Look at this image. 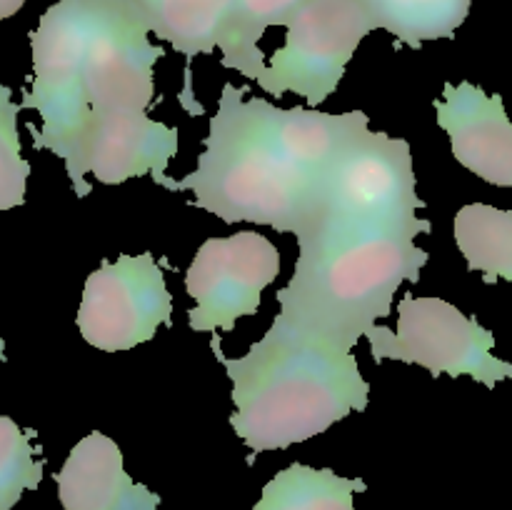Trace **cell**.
<instances>
[{"instance_id": "obj_1", "label": "cell", "mask_w": 512, "mask_h": 510, "mask_svg": "<svg viewBox=\"0 0 512 510\" xmlns=\"http://www.w3.org/2000/svg\"><path fill=\"white\" fill-rule=\"evenodd\" d=\"M245 93L248 88L223 85L198 168L178 190H190V205L223 223L248 220L295 235L343 138V115L283 110L265 98L245 100Z\"/></svg>"}, {"instance_id": "obj_2", "label": "cell", "mask_w": 512, "mask_h": 510, "mask_svg": "<svg viewBox=\"0 0 512 510\" xmlns=\"http://www.w3.org/2000/svg\"><path fill=\"white\" fill-rule=\"evenodd\" d=\"M430 220H378L313 200L298 228V263L278 290L280 313L270 328L353 350L378 318H388L400 283H418L428 250L415 235Z\"/></svg>"}, {"instance_id": "obj_3", "label": "cell", "mask_w": 512, "mask_h": 510, "mask_svg": "<svg viewBox=\"0 0 512 510\" xmlns=\"http://www.w3.org/2000/svg\"><path fill=\"white\" fill-rule=\"evenodd\" d=\"M213 353L233 380L230 425L253 453L303 443L368 408L353 350L270 328L243 358H225L218 338Z\"/></svg>"}, {"instance_id": "obj_4", "label": "cell", "mask_w": 512, "mask_h": 510, "mask_svg": "<svg viewBox=\"0 0 512 510\" xmlns=\"http://www.w3.org/2000/svg\"><path fill=\"white\" fill-rule=\"evenodd\" d=\"M33 45V88L20 108H35L43 128L33 130V145L63 158L78 198L90 195L88 143L93 133V108L83 90V10L80 0H58L40 18L30 35Z\"/></svg>"}, {"instance_id": "obj_5", "label": "cell", "mask_w": 512, "mask_h": 510, "mask_svg": "<svg viewBox=\"0 0 512 510\" xmlns=\"http://www.w3.org/2000/svg\"><path fill=\"white\" fill-rule=\"evenodd\" d=\"M365 338L375 363L385 358L418 363L433 378L470 375L488 388L512 378V363L493 355L495 335L448 300L405 295L398 303V333L375 325Z\"/></svg>"}, {"instance_id": "obj_6", "label": "cell", "mask_w": 512, "mask_h": 510, "mask_svg": "<svg viewBox=\"0 0 512 510\" xmlns=\"http://www.w3.org/2000/svg\"><path fill=\"white\" fill-rule=\"evenodd\" d=\"M285 28V45L265 63L258 85L278 98L303 95L313 108L338 90L350 58L375 25L360 0H308Z\"/></svg>"}, {"instance_id": "obj_7", "label": "cell", "mask_w": 512, "mask_h": 510, "mask_svg": "<svg viewBox=\"0 0 512 510\" xmlns=\"http://www.w3.org/2000/svg\"><path fill=\"white\" fill-rule=\"evenodd\" d=\"M315 200L365 218H418L425 200L418 198L408 140L373 133L363 120L325 165Z\"/></svg>"}, {"instance_id": "obj_8", "label": "cell", "mask_w": 512, "mask_h": 510, "mask_svg": "<svg viewBox=\"0 0 512 510\" xmlns=\"http://www.w3.org/2000/svg\"><path fill=\"white\" fill-rule=\"evenodd\" d=\"M173 298L153 253L103 260L88 275L78 308L80 335L105 353L148 343L160 325L173 323Z\"/></svg>"}, {"instance_id": "obj_9", "label": "cell", "mask_w": 512, "mask_h": 510, "mask_svg": "<svg viewBox=\"0 0 512 510\" xmlns=\"http://www.w3.org/2000/svg\"><path fill=\"white\" fill-rule=\"evenodd\" d=\"M280 253L265 235L210 238L195 253L185 290L195 300L188 323L195 333L233 330L238 318L258 313L260 293L278 278Z\"/></svg>"}, {"instance_id": "obj_10", "label": "cell", "mask_w": 512, "mask_h": 510, "mask_svg": "<svg viewBox=\"0 0 512 510\" xmlns=\"http://www.w3.org/2000/svg\"><path fill=\"white\" fill-rule=\"evenodd\" d=\"M433 105L458 163L498 188H512V120L503 95H488L480 85L463 80L460 85L445 83L443 100Z\"/></svg>"}, {"instance_id": "obj_11", "label": "cell", "mask_w": 512, "mask_h": 510, "mask_svg": "<svg viewBox=\"0 0 512 510\" xmlns=\"http://www.w3.org/2000/svg\"><path fill=\"white\" fill-rule=\"evenodd\" d=\"M178 153V128L143 115L100 120L88 143V173L98 183L118 185L150 175L163 188L178 193V180L168 178L170 158Z\"/></svg>"}, {"instance_id": "obj_12", "label": "cell", "mask_w": 512, "mask_h": 510, "mask_svg": "<svg viewBox=\"0 0 512 510\" xmlns=\"http://www.w3.org/2000/svg\"><path fill=\"white\" fill-rule=\"evenodd\" d=\"M65 510H158L160 495L135 483L123 468V453L108 435H85L55 475Z\"/></svg>"}, {"instance_id": "obj_13", "label": "cell", "mask_w": 512, "mask_h": 510, "mask_svg": "<svg viewBox=\"0 0 512 510\" xmlns=\"http://www.w3.org/2000/svg\"><path fill=\"white\" fill-rule=\"evenodd\" d=\"M128 8L143 20L145 28L158 40H168L185 55V88L180 105L190 115L203 113V105L193 100L190 63L195 55H210L220 48L230 25L235 0H125Z\"/></svg>"}, {"instance_id": "obj_14", "label": "cell", "mask_w": 512, "mask_h": 510, "mask_svg": "<svg viewBox=\"0 0 512 510\" xmlns=\"http://www.w3.org/2000/svg\"><path fill=\"white\" fill-rule=\"evenodd\" d=\"M365 490L363 478H343L330 468L293 463L265 485L253 510H355L353 495Z\"/></svg>"}, {"instance_id": "obj_15", "label": "cell", "mask_w": 512, "mask_h": 510, "mask_svg": "<svg viewBox=\"0 0 512 510\" xmlns=\"http://www.w3.org/2000/svg\"><path fill=\"white\" fill-rule=\"evenodd\" d=\"M473 0H360L375 30H388L408 48L428 40L453 38L465 23Z\"/></svg>"}, {"instance_id": "obj_16", "label": "cell", "mask_w": 512, "mask_h": 510, "mask_svg": "<svg viewBox=\"0 0 512 510\" xmlns=\"http://www.w3.org/2000/svg\"><path fill=\"white\" fill-rule=\"evenodd\" d=\"M455 243L470 270L485 283L505 278L512 283V213L485 203H470L455 215Z\"/></svg>"}, {"instance_id": "obj_17", "label": "cell", "mask_w": 512, "mask_h": 510, "mask_svg": "<svg viewBox=\"0 0 512 510\" xmlns=\"http://www.w3.org/2000/svg\"><path fill=\"white\" fill-rule=\"evenodd\" d=\"M308 0H235L230 25L220 43V63L238 70L245 78L260 80L265 73V53L260 50V38L273 25H288Z\"/></svg>"}, {"instance_id": "obj_18", "label": "cell", "mask_w": 512, "mask_h": 510, "mask_svg": "<svg viewBox=\"0 0 512 510\" xmlns=\"http://www.w3.org/2000/svg\"><path fill=\"white\" fill-rule=\"evenodd\" d=\"M33 430L0 415V510H10L25 490H35L43 480V460H35L30 445Z\"/></svg>"}, {"instance_id": "obj_19", "label": "cell", "mask_w": 512, "mask_h": 510, "mask_svg": "<svg viewBox=\"0 0 512 510\" xmlns=\"http://www.w3.org/2000/svg\"><path fill=\"white\" fill-rule=\"evenodd\" d=\"M10 95V88L0 85V210L25 203V183L30 175V163L20 155V105L13 103Z\"/></svg>"}, {"instance_id": "obj_20", "label": "cell", "mask_w": 512, "mask_h": 510, "mask_svg": "<svg viewBox=\"0 0 512 510\" xmlns=\"http://www.w3.org/2000/svg\"><path fill=\"white\" fill-rule=\"evenodd\" d=\"M25 5V0H0V20L10 18V15L18 13Z\"/></svg>"}, {"instance_id": "obj_21", "label": "cell", "mask_w": 512, "mask_h": 510, "mask_svg": "<svg viewBox=\"0 0 512 510\" xmlns=\"http://www.w3.org/2000/svg\"><path fill=\"white\" fill-rule=\"evenodd\" d=\"M5 358V343H3V335H0V360Z\"/></svg>"}]
</instances>
